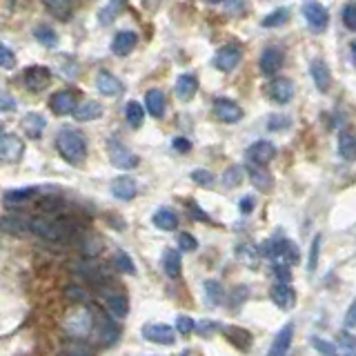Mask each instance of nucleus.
<instances>
[{
	"mask_svg": "<svg viewBox=\"0 0 356 356\" xmlns=\"http://www.w3.org/2000/svg\"><path fill=\"white\" fill-rule=\"evenodd\" d=\"M107 156H109L112 165L118 167V169H134V167H138V163H140L136 154L125 147L123 143L116 138L107 140Z\"/></svg>",
	"mask_w": 356,
	"mask_h": 356,
	"instance_id": "obj_3",
	"label": "nucleus"
},
{
	"mask_svg": "<svg viewBox=\"0 0 356 356\" xmlns=\"http://www.w3.org/2000/svg\"><path fill=\"white\" fill-rule=\"evenodd\" d=\"M65 354H92V348H81V345H67V348H63Z\"/></svg>",
	"mask_w": 356,
	"mask_h": 356,
	"instance_id": "obj_58",
	"label": "nucleus"
},
{
	"mask_svg": "<svg viewBox=\"0 0 356 356\" xmlns=\"http://www.w3.org/2000/svg\"><path fill=\"white\" fill-rule=\"evenodd\" d=\"M145 107L154 118H160L165 114V94L160 90H149L145 96Z\"/></svg>",
	"mask_w": 356,
	"mask_h": 356,
	"instance_id": "obj_29",
	"label": "nucleus"
},
{
	"mask_svg": "<svg viewBox=\"0 0 356 356\" xmlns=\"http://www.w3.org/2000/svg\"><path fill=\"white\" fill-rule=\"evenodd\" d=\"M274 274H276V278H278V281H281V283H290V281H292L290 265H285V263L274 265Z\"/></svg>",
	"mask_w": 356,
	"mask_h": 356,
	"instance_id": "obj_50",
	"label": "nucleus"
},
{
	"mask_svg": "<svg viewBox=\"0 0 356 356\" xmlns=\"http://www.w3.org/2000/svg\"><path fill=\"white\" fill-rule=\"evenodd\" d=\"M21 127L23 132L27 134L30 138H41L43 134H45V127H47V121L43 114H36V112H30V114H25L23 121H21Z\"/></svg>",
	"mask_w": 356,
	"mask_h": 356,
	"instance_id": "obj_24",
	"label": "nucleus"
},
{
	"mask_svg": "<svg viewBox=\"0 0 356 356\" xmlns=\"http://www.w3.org/2000/svg\"><path fill=\"white\" fill-rule=\"evenodd\" d=\"M74 107H76V94L72 90L56 92L50 98V109L56 116H67V114L74 112Z\"/></svg>",
	"mask_w": 356,
	"mask_h": 356,
	"instance_id": "obj_15",
	"label": "nucleus"
},
{
	"mask_svg": "<svg viewBox=\"0 0 356 356\" xmlns=\"http://www.w3.org/2000/svg\"><path fill=\"white\" fill-rule=\"evenodd\" d=\"M254 207H256V203H254L252 196H243V198H240V211H243V214H252Z\"/></svg>",
	"mask_w": 356,
	"mask_h": 356,
	"instance_id": "obj_56",
	"label": "nucleus"
},
{
	"mask_svg": "<svg viewBox=\"0 0 356 356\" xmlns=\"http://www.w3.org/2000/svg\"><path fill=\"white\" fill-rule=\"evenodd\" d=\"M123 12H125V0H109V5L101 9L98 21L103 25H109L116 21V16H121Z\"/></svg>",
	"mask_w": 356,
	"mask_h": 356,
	"instance_id": "obj_35",
	"label": "nucleus"
},
{
	"mask_svg": "<svg viewBox=\"0 0 356 356\" xmlns=\"http://www.w3.org/2000/svg\"><path fill=\"white\" fill-rule=\"evenodd\" d=\"M163 269H165V274L169 278H178L182 269L180 252H176V249H165V254H163Z\"/></svg>",
	"mask_w": 356,
	"mask_h": 356,
	"instance_id": "obj_30",
	"label": "nucleus"
},
{
	"mask_svg": "<svg viewBox=\"0 0 356 356\" xmlns=\"http://www.w3.org/2000/svg\"><path fill=\"white\" fill-rule=\"evenodd\" d=\"M107 310H109L114 316H118V319H123V316H127V312H129V301H127V296H125V294H109V296H107Z\"/></svg>",
	"mask_w": 356,
	"mask_h": 356,
	"instance_id": "obj_36",
	"label": "nucleus"
},
{
	"mask_svg": "<svg viewBox=\"0 0 356 356\" xmlns=\"http://www.w3.org/2000/svg\"><path fill=\"white\" fill-rule=\"evenodd\" d=\"M25 151L23 140L14 136V134H0V160L18 163Z\"/></svg>",
	"mask_w": 356,
	"mask_h": 356,
	"instance_id": "obj_11",
	"label": "nucleus"
},
{
	"mask_svg": "<svg viewBox=\"0 0 356 356\" xmlns=\"http://www.w3.org/2000/svg\"><path fill=\"white\" fill-rule=\"evenodd\" d=\"M194 330H198V334H209V332H218L220 325L214 321H198L194 323Z\"/></svg>",
	"mask_w": 356,
	"mask_h": 356,
	"instance_id": "obj_52",
	"label": "nucleus"
},
{
	"mask_svg": "<svg viewBox=\"0 0 356 356\" xmlns=\"http://www.w3.org/2000/svg\"><path fill=\"white\" fill-rule=\"evenodd\" d=\"M341 341H343L345 345H348V352H350V354H354V336H352V334H343V336H341Z\"/></svg>",
	"mask_w": 356,
	"mask_h": 356,
	"instance_id": "obj_60",
	"label": "nucleus"
},
{
	"mask_svg": "<svg viewBox=\"0 0 356 356\" xmlns=\"http://www.w3.org/2000/svg\"><path fill=\"white\" fill-rule=\"evenodd\" d=\"M151 220L158 229H163V232H174L178 227V216L171 209H158L156 214L151 216Z\"/></svg>",
	"mask_w": 356,
	"mask_h": 356,
	"instance_id": "obj_31",
	"label": "nucleus"
},
{
	"mask_svg": "<svg viewBox=\"0 0 356 356\" xmlns=\"http://www.w3.org/2000/svg\"><path fill=\"white\" fill-rule=\"evenodd\" d=\"M339 154H341V158H345L348 163L354 160V156H356V138H354L352 132H341V136H339Z\"/></svg>",
	"mask_w": 356,
	"mask_h": 356,
	"instance_id": "obj_34",
	"label": "nucleus"
},
{
	"mask_svg": "<svg viewBox=\"0 0 356 356\" xmlns=\"http://www.w3.org/2000/svg\"><path fill=\"white\" fill-rule=\"evenodd\" d=\"M205 298L209 305H223L225 301V290L218 281H205Z\"/></svg>",
	"mask_w": 356,
	"mask_h": 356,
	"instance_id": "obj_38",
	"label": "nucleus"
},
{
	"mask_svg": "<svg viewBox=\"0 0 356 356\" xmlns=\"http://www.w3.org/2000/svg\"><path fill=\"white\" fill-rule=\"evenodd\" d=\"M3 129H5V125H3V123H0V134H3Z\"/></svg>",
	"mask_w": 356,
	"mask_h": 356,
	"instance_id": "obj_61",
	"label": "nucleus"
},
{
	"mask_svg": "<svg viewBox=\"0 0 356 356\" xmlns=\"http://www.w3.org/2000/svg\"><path fill=\"white\" fill-rule=\"evenodd\" d=\"M312 345H314V350L319 352V354H325V356H334L336 354L334 345L330 341L321 339V336H312Z\"/></svg>",
	"mask_w": 356,
	"mask_h": 356,
	"instance_id": "obj_47",
	"label": "nucleus"
},
{
	"mask_svg": "<svg viewBox=\"0 0 356 356\" xmlns=\"http://www.w3.org/2000/svg\"><path fill=\"white\" fill-rule=\"evenodd\" d=\"M171 145H174V149L176 151H180V154H187V151H191V140H187V138H174V143H171Z\"/></svg>",
	"mask_w": 356,
	"mask_h": 356,
	"instance_id": "obj_55",
	"label": "nucleus"
},
{
	"mask_svg": "<svg viewBox=\"0 0 356 356\" xmlns=\"http://www.w3.org/2000/svg\"><path fill=\"white\" fill-rule=\"evenodd\" d=\"M287 21H290V9L281 7V9H276V12L267 14L261 25L265 27V30H276V27H283Z\"/></svg>",
	"mask_w": 356,
	"mask_h": 356,
	"instance_id": "obj_37",
	"label": "nucleus"
},
{
	"mask_svg": "<svg viewBox=\"0 0 356 356\" xmlns=\"http://www.w3.org/2000/svg\"><path fill=\"white\" fill-rule=\"evenodd\" d=\"M198 92V81L194 74H182L176 81V98L180 103H189Z\"/></svg>",
	"mask_w": 356,
	"mask_h": 356,
	"instance_id": "obj_26",
	"label": "nucleus"
},
{
	"mask_svg": "<svg viewBox=\"0 0 356 356\" xmlns=\"http://www.w3.org/2000/svg\"><path fill=\"white\" fill-rule=\"evenodd\" d=\"M65 296L70 298V301H74V303H85V301H87V292H85L83 287H78V285H70V287H67Z\"/></svg>",
	"mask_w": 356,
	"mask_h": 356,
	"instance_id": "obj_48",
	"label": "nucleus"
},
{
	"mask_svg": "<svg viewBox=\"0 0 356 356\" xmlns=\"http://www.w3.org/2000/svg\"><path fill=\"white\" fill-rule=\"evenodd\" d=\"M136 45H138V34L136 32H118L112 41V52L123 59V56H127V54H132L134 50H136Z\"/></svg>",
	"mask_w": 356,
	"mask_h": 356,
	"instance_id": "obj_19",
	"label": "nucleus"
},
{
	"mask_svg": "<svg viewBox=\"0 0 356 356\" xmlns=\"http://www.w3.org/2000/svg\"><path fill=\"white\" fill-rule=\"evenodd\" d=\"M207 3H220V0H207Z\"/></svg>",
	"mask_w": 356,
	"mask_h": 356,
	"instance_id": "obj_62",
	"label": "nucleus"
},
{
	"mask_svg": "<svg viewBox=\"0 0 356 356\" xmlns=\"http://www.w3.org/2000/svg\"><path fill=\"white\" fill-rule=\"evenodd\" d=\"M72 114H74V118L78 121V123H90V121L103 118L105 107L98 101H87V103H83V105H76Z\"/></svg>",
	"mask_w": 356,
	"mask_h": 356,
	"instance_id": "obj_21",
	"label": "nucleus"
},
{
	"mask_svg": "<svg viewBox=\"0 0 356 356\" xmlns=\"http://www.w3.org/2000/svg\"><path fill=\"white\" fill-rule=\"evenodd\" d=\"M263 247L269 249V252H263L265 256L278 258V261L285 263V265H290V267L294 263H298V258H301V254H298V247L292 243V240H287V238H276V240H272V243H265Z\"/></svg>",
	"mask_w": 356,
	"mask_h": 356,
	"instance_id": "obj_4",
	"label": "nucleus"
},
{
	"mask_svg": "<svg viewBox=\"0 0 356 356\" xmlns=\"http://www.w3.org/2000/svg\"><path fill=\"white\" fill-rule=\"evenodd\" d=\"M92 327L96 330V339H98L103 348H109V345L116 343L121 336V327L109 319H103V316H98V323H94Z\"/></svg>",
	"mask_w": 356,
	"mask_h": 356,
	"instance_id": "obj_12",
	"label": "nucleus"
},
{
	"mask_svg": "<svg viewBox=\"0 0 356 356\" xmlns=\"http://www.w3.org/2000/svg\"><path fill=\"white\" fill-rule=\"evenodd\" d=\"M0 109H5V112H14L16 109V103H14V98L9 94L0 96Z\"/></svg>",
	"mask_w": 356,
	"mask_h": 356,
	"instance_id": "obj_57",
	"label": "nucleus"
},
{
	"mask_svg": "<svg viewBox=\"0 0 356 356\" xmlns=\"http://www.w3.org/2000/svg\"><path fill=\"white\" fill-rule=\"evenodd\" d=\"M303 16H305L307 25H310L314 32H325L327 25H330V12H327V9L323 5H319V3H305L303 5Z\"/></svg>",
	"mask_w": 356,
	"mask_h": 356,
	"instance_id": "obj_7",
	"label": "nucleus"
},
{
	"mask_svg": "<svg viewBox=\"0 0 356 356\" xmlns=\"http://www.w3.org/2000/svg\"><path fill=\"white\" fill-rule=\"evenodd\" d=\"M292 339H294V323H287L281 327V332L274 336V343L272 348H269V354L272 356H281V354H287L292 345Z\"/></svg>",
	"mask_w": 356,
	"mask_h": 356,
	"instance_id": "obj_27",
	"label": "nucleus"
},
{
	"mask_svg": "<svg viewBox=\"0 0 356 356\" xmlns=\"http://www.w3.org/2000/svg\"><path fill=\"white\" fill-rule=\"evenodd\" d=\"M72 229H74L72 223L65 218H50V216L30 218V232L45 240H67L72 236Z\"/></svg>",
	"mask_w": 356,
	"mask_h": 356,
	"instance_id": "obj_2",
	"label": "nucleus"
},
{
	"mask_svg": "<svg viewBox=\"0 0 356 356\" xmlns=\"http://www.w3.org/2000/svg\"><path fill=\"white\" fill-rule=\"evenodd\" d=\"M356 7H354V3H345V7L341 9V21H343V25L348 27L350 32H354L356 30Z\"/></svg>",
	"mask_w": 356,
	"mask_h": 356,
	"instance_id": "obj_43",
	"label": "nucleus"
},
{
	"mask_svg": "<svg viewBox=\"0 0 356 356\" xmlns=\"http://www.w3.org/2000/svg\"><path fill=\"white\" fill-rule=\"evenodd\" d=\"M211 109H214V116L220 121V123H238L243 118V109H240V105L229 101V98H216L214 105H211Z\"/></svg>",
	"mask_w": 356,
	"mask_h": 356,
	"instance_id": "obj_8",
	"label": "nucleus"
},
{
	"mask_svg": "<svg viewBox=\"0 0 356 356\" xmlns=\"http://www.w3.org/2000/svg\"><path fill=\"white\" fill-rule=\"evenodd\" d=\"M356 307L354 305H350V310H348V316H345V327H348V330L352 332L354 327H356Z\"/></svg>",
	"mask_w": 356,
	"mask_h": 356,
	"instance_id": "obj_59",
	"label": "nucleus"
},
{
	"mask_svg": "<svg viewBox=\"0 0 356 356\" xmlns=\"http://www.w3.org/2000/svg\"><path fill=\"white\" fill-rule=\"evenodd\" d=\"M34 38L47 50H54V47H59V34H56L50 25H38L34 27Z\"/></svg>",
	"mask_w": 356,
	"mask_h": 356,
	"instance_id": "obj_32",
	"label": "nucleus"
},
{
	"mask_svg": "<svg viewBox=\"0 0 356 356\" xmlns=\"http://www.w3.org/2000/svg\"><path fill=\"white\" fill-rule=\"evenodd\" d=\"M240 59H243V52H240L236 45H225L216 52L214 65H216V70H220V72H234L236 67L240 65Z\"/></svg>",
	"mask_w": 356,
	"mask_h": 356,
	"instance_id": "obj_10",
	"label": "nucleus"
},
{
	"mask_svg": "<svg viewBox=\"0 0 356 356\" xmlns=\"http://www.w3.org/2000/svg\"><path fill=\"white\" fill-rule=\"evenodd\" d=\"M0 67H3V70H14L16 67V56L5 43H0Z\"/></svg>",
	"mask_w": 356,
	"mask_h": 356,
	"instance_id": "obj_46",
	"label": "nucleus"
},
{
	"mask_svg": "<svg viewBox=\"0 0 356 356\" xmlns=\"http://www.w3.org/2000/svg\"><path fill=\"white\" fill-rule=\"evenodd\" d=\"M287 125H290V121H287L285 116H269V121H267V129L278 132V129H285Z\"/></svg>",
	"mask_w": 356,
	"mask_h": 356,
	"instance_id": "obj_53",
	"label": "nucleus"
},
{
	"mask_svg": "<svg viewBox=\"0 0 356 356\" xmlns=\"http://www.w3.org/2000/svg\"><path fill=\"white\" fill-rule=\"evenodd\" d=\"M276 156V147L274 143L269 140H256L252 147L247 149V158L256 163V165H267L269 160H274Z\"/></svg>",
	"mask_w": 356,
	"mask_h": 356,
	"instance_id": "obj_17",
	"label": "nucleus"
},
{
	"mask_svg": "<svg viewBox=\"0 0 356 356\" xmlns=\"http://www.w3.org/2000/svg\"><path fill=\"white\" fill-rule=\"evenodd\" d=\"M23 81H25V87L30 92H43L47 85L52 83V70L45 65L27 67L25 74H23Z\"/></svg>",
	"mask_w": 356,
	"mask_h": 356,
	"instance_id": "obj_5",
	"label": "nucleus"
},
{
	"mask_svg": "<svg viewBox=\"0 0 356 356\" xmlns=\"http://www.w3.org/2000/svg\"><path fill=\"white\" fill-rule=\"evenodd\" d=\"M176 332L182 334V336H187L194 332V321L189 319V316H178L176 319Z\"/></svg>",
	"mask_w": 356,
	"mask_h": 356,
	"instance_id": "obj_49",
	"label": "nucleus"
},
{
	"mask_svg": "<svg viewBox=\"0 0 356 356\" xmlns=\"http://www.w3.org/2000/svg\"><path fill=\"white\" fill-rule=\"evenodd\" d=\"M140 334L145 341L156 343V345H171L176 341L174 330H171L169 325H163V323H145L140 327Z\"/></svg>",
	"mask_w": 356,
	"mask_h": 356,
	"instance_id": "obj_6",
	"label": "nucleus"
},
{
	"mask_svg": "<svg viewBox=\"0 0 356 356\" xmlns=\"http://www.w3.org/2000/svg\"><path fill=\"white\" fill-rule=\"evenodd\" d=\"M112 194H114V198H118V200H132L134 196L138 194L136 180L129 178V176L114 178V182H112Z\"/></svg>",
	"mask_w": 356,
	"mask_h": 356,
	"instance_id": "obj_25",
	"label": "nucleus"
},
{
	"mask_svg": "<svg viewBox=\"0 0 356 356\" xmlns=\"http://www.w3.org/2000/svg\"><path fill=\"white\" fill-rule=\"evenodd\" d=\"M310 74H312V81L316 85V90H319L321 94L330 92V87H332V72H330V65H327L323 59L312 61Z\"/></svg>",
	"mask_w": 356,
	"mask_h": 356,
	"instance_id": "obj_13",
	"label": "nucleus"
},
{
	"mask_svg": "<svg viewBox=\"0 0 356 356\" xmlns=\"http://www.w3.org/2000/svg\"><path fill=\"white\" fill-rule=\"evenodd\" d=\"M125 118H127L132 129H138L143 121H145V109H143V105L136 101H129L127 105H125Z\"/></svg>",
	"mask_w": 356,
	"mask_h": 356,
	"instance_id": "obj_33",
	"label": "nucleus"
},
{
	"mask_svg": "<svg viewBox=\"0 0 356 356\" xmlns=\"http://www.w3.org/2000/svg\"><path fill=\"white\" fill-rule=\"evenodd\" d=\"M223 182H225V187H238L240 182H243V167H238V165L227 167L223 171Z\"/></svg>",
	"mask_w": 356,
	"mask_h": 356,
	"instance_id": "obj_42",
	"label": "nucleus"
},
{
	"mask_svg": "<svg viewBox=\"0 0 356 356\" xmlns=\"http://www.w3.org/2000/svg\"><path fill=\"white\" fill-rule=\"evenodd\" d=\"M38 196V187H23V189H9L5 198H3V203L7 207H21L25 203H30L32 198Z\"/></svg>",
	"mask_w": 356,
	"mask_h": 356,
	"instance_id": "obj_28",
	"label": "nucleus"
},
{
	"mask_svg": "<svg viewBox=\"0 0 356 356\" xmlns=\"http://www.w3.org/2000/svg\"><path fill=\"white\" fill-rule=\"evenodd\" d=\"M96 87H98V92L103 96H107V98H118V96L123 94V83L116 78L114 74L109 72H101L98 78H96Z\"/></svg>",
	"mask_w": 356,
	"mask_h": 356,
	"instance_id": "obj_20",
	"label": "nucleus"
},
{
	"mask_svg": "<svg viewBox=\"0 0 356 356\" xmlns=\"http://www.w3.org/2000/svg\"><path fill=\"white\" fill-rule=\"evenodd\" d=\"M43 3L56 18H61V21H70V16H72L70 0H43Z\"/></svg>",
	"mask_w": 356,
	"mask_h": 356,
	"instance_id": "obj_39",
	"label": "nucleus"
},
{
	"mask_svg": "<svg viewBox=\"0 0 356 356\" xmlns=\"http://www.w3.org/2000/svg\"><path fill=\"white\" fill-rule=\"evenodd\" d=\"M283 63H285L283 50H278V47H267V50L263 52V56H261V63H258V67H261V72L265 76H274L283 67Z\"/></svg>",
	"mask_w": 356,
	"mask_h": 356,
	"instance_id": "obj_18",
	"label": "nucleus"
},
{
	"mask_svg": "<svg viewBox=\"0 0 356 356\" xmlns=\"http://www.w3.org/2000/svg\"><path fill=\"white\" fill-rule=\"evenodd\" d=\"M114 267H116L118 272H125L129 276L136 274V263L132 261V256L127 252H116V256H114Z\"/></svg>",
	"mask_w": 356,
	"mask_h": 356,
	"instance_id": "obj_40",
	"label": "nucleus"
},
{
	"mask_svg": "<svg viewBox=\"0 0 356 356\" xmlns=\"http://www.w3.org/2000/svg\"><path fill=\"white\" fill-rule=\"evenodd\" d=\"M321 245H323V236L316 234V236L312 238V245H310V261H307V272H310V274H314V272H316V265H319Z\"/></svg>",
	"mask_w": 356,
	"mask_h": 356,
	"instance_id": "obj_41",
	"label": "nucleus"
},
{
	"mask_svg": "<svg viewBox=\"0 0 356 356\" xmlns=\"http://www.w3.org/2000/svg\"><path fill=\"white\" fill-rule=\"evenodd\" d=\"M191 180H194L196 185H200V187H211L216 178L207 169H194V171H191Z\"/></svg>",
	"mask_w": 356,
	"mask_h": 356,
	"instance_id": "obj_45",
	"label": "nucleus"
},
{
	"mask_svg": "<svg viewBox=\"0 0 356 356\" xmlns=\"http://www.w3.org/2000/svg\"><path fill=\"white\" fill-rule=\"evenodd\" d=\"M187 207H189V211H191V218H196V220H203V223H209V216L205 214L203 209H200L194 200H189L187 203Z\"/></svg>",
	"mask_w": 356,
	"mask_h": 356,
	"instance_id": "obj_54",
	"label": "nucleus"
},
{
	"mask_svg": "<svg viewBox=\"0 0 356 356\" xmlns=\"http://www.w3.org/2000/svg\"><path fill=\"white\" fill-rule=\"evenodd\" d=\"M269 296H272V301L281 307V310H292L296 305V292H294V287H290V283L278 281L276 285H272Z\"/></svg>",
	"mask_w": 356,
	"mask_h": 356,
	"instance_id": "obj_16",
	"label": "nucleus"
},
{
	"mask_svg": "<svg viewBox=\"0 0 356 356\" xmlns=\"http://www.w3.org/2000/svg\"><path fill=\"white\" fill-rule=\"evenodd\" d=\"M267 98L276 105H287L294 98V83L290 78H274L267 85Z\"/></svg>",
	"mask_w": 356,
	"mask_h": 356,
	"instance_id": "obj_9",
	"label": "nucleus"
},
{
	"mask_svg": "<svg viewBox=\"0 0 356 356\" xmlns=\"http://www.w3.org/2000/svg\"><path fill=\"white\" fill-rule=\"evenodd\" d=\"M176 243L180 247V252H194V249H198V240L191 236L189 232H180L176 236Z\"/></svg>",
	"mask_w": 356,
	"mask_h": 356,
	"instance_id": "obj_44",
	"label": "nucleus"
},
{
	"mask_svg": "<svg viewBox=\"0 0 356 356\" xmlns=\"http://www.w3.org/2000/svg\"><path fill=\"white\" fill-rule=\"evenodd\" d=\"M56 149L70 165H83L87 158V140L74 129H63L56 136Z\"/></svg>",
	"mask_w": 356,
	"mask_h": 356,
	"instance_id": "obj_1",
	"label": "nucleus"
},
{
	"mask_svg": "<svg viewBox=\"0 0 356 356\" xmlns=\"http://www.w3.org/2000/svg\"><path fill=\"white\" fill-rule=\"evenodd\" d=\"M61 205H63V200L56 198V196H47L43 200H38V207H41L43 211H54V209H59Z\"/></svg>",
	"mask_w": 356,
	"mask_h": 356,
	"instance_id": "obj_51",
	"label": "nucleus"
},
{
	"mask_svg": "<svg viewBox=\"0 0 356 356\" xmlns=\"http://www.w3.org/2000/svg\"><path fill=\"white\" fill-rule=\"evenodd\" d=\"M0 229L7 234H14V236H21L25 232H30V218L25 214H7L0 218Z\"/></svg>",
	"mask_w": 356,
	"mask_h": 356,
	"instance_id": "obj_23",
	"label": "nucleus"
},
{
	"mask_svg": "<svg viewBox=\"0 0 356 356\" xmlns=\"http://www.w3.org/2000/svg\"><path fill=\"white\" fill-rule=\"evenodd\" d=\"M245 169H247L249 178H252V185H254L258 191H263V194H267V191L274 189L272 174H269V171H265V165H256V163L249 160Z\"/></svg>",
	"mask_w": 356,
	"mask_h": 356,
	"instance_id": "obj_14",
	"label": "nucleus"
},
{
	"mask_svg": "<svg viewBox=\"0 0 356 356\" xmlns=\"http://www.w3.org/2000/svg\"><path fill=\"white\" fill-rule=\"evenodd\" d=\"M220 332H223L227 336V341L236 345L238 350H249L254 343V336L249 334L247 330H243V327H236V325H227V327H220Z\"/></svg>",
	"mask_w": 356,
	"mask_h": 356,
	"instance_id": "obj_22",
	"label": "nucleus"
}]
</instances>
